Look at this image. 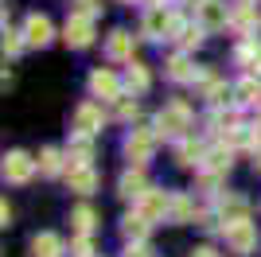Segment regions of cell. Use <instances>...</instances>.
I'll list each match as a JSON object with an SVG mask.
<instances>
[{
  "label": "cell",
  "mask_w": 261,
  "mask_h": 257,
  "mask_svg": "<svg viewBox=\"0 0 261 257\" xmlns=\"http://www.w3.org/2000/svg\"><path fill=\"white\" fill-rule=\"evenodd\" d=\"M187 128H191V113H187V106H179V101H172V106H164L160 113H156V133H160V137H184Z\"/></svg>",
  "instance_id": "6da1fadb"
},
{
  "label": "cell",
  "mask_w": 261,
  "mask_h": 257,
  "mask_svg": "<svg viewBox=\"0 0 261 257\" xmlns=\"http://www.w3.org/2000/svg\"><path fill=\"white\" fill-rule=\"evenodd\" d=\"M226 246L234 253H250L257 246V226L250 218H238V222H226Z\"/></svg>",
  "instance_id": "7a4b0ae2"
},
{
  "label": "cell",
  "mask_w": 261,
  "mask_h": 257,
  "mask_svg": "<svg viewBox=\"0 0 261 257\" xmlns=\"http://www.w3.org/2000/svg\"><path fill=\"white\" fill-rule=\"evenodd\" d=\"M39 168V160H32L28 152H8L4 156V179L8 183H28Z\"/></svg>",
  "instance_id": "3957f363"
},
{
  "label": "cell",
  "mask_w": 261,
  "mask_h": 257,
  "mask_svg": "<svg viewBox=\"0 0 261 257\" xmlns=\"http://www.w3.org/2000/svg\"><path fill=\"white\" fill-rule=\"evenodd\" d=\"M141 28H144V35H148V39H164V35L175 28V16L164 8V4H152V8L144 12V23H141Z\"/></svg>",
  "instance_id": "277c9868"
},
{
  "label": "cell",
  "mask_w": 261,
  "mask_h": 257,
  "mask_svg": "<svg viewBox=\"0 0 261 257\" xmlns=\"http://www.w3.org/2000/svg\"><path fill=\"white\" fill-rule=\"evenodd\" d=\"M156 137H160V133H152V128H133V137L125 140V152H129V160L144 164V160H148V156L156 152Z\"/></svg>",
  "instance_id": "5b68a950"
},
{
  "label": "cell",
  "mask_w": 261,
  "mask_h": 257,
  "mask_svg": "<svg viewBox=\"0 0 261 257\" xmlns=\"http://www.w3.org/2000/svg\"><path fill=\"white\" fill-rule=\"evenodd\" d=\"M63 35H66V43L70 47H90L94 43V16H70L66 20V28H63Z\"/></svg>",
  "instance_id": "8992f818"
},
{
  "label": "cell",
  "mask_w": 261,
  "mask_h": 257,
  "mask_svg": "<svg viewBox=\"0 0 261 257\" xmlns=\"http://www.w3.org/2000/svg\"><path fill=\"white\" fill-rule=\"evenodd\" d=\"M137 211H141L148 222H156V218H164V214L172 211V195H164V191H156V187H148V191L137 199Z\"/></svg>",
  "instance_id": "52a82bcc"
},
{
  "label": "cell",
  "mask_w": 261,
  "mask_h": 257,
  "mask_svg": "<svg viewBox=\"0 0 261 257\" xmlns=\"http://www.w3.org/2000/svg\"><path fill=\"white\" fill-rule=\"evenodd\" d=\"M230 16H234V12H230L222 0H203V4H199V23H203L207 32H222L230 23Z\"/></svg>",
  "instance_id": "ba28073f"
},
{
  "label": "cell",
  "mask_w": 261,
  "mask_h": 257,
  "mask_svg": "<svg viewBox=\"0 0 261 257\" xmlns=\"http://www.w3.org/2000/svg\"><path fill=\"white\" fill-rule=\"evenodd\" d=\"M66 183H70V191L90 195L98 187V171L90 168V164H66Z\"/></svg>",
  "instance_id": "9c48e42d"
},
{
  "label": "cell",
  "mask_w": 261,
  "mask_h": 257,
  "mask_svg": "<svg viewBox=\"0 0 261 257\" xmlns=\"http://www.w3.org/2000/svg\"><path fill=\"white\" fill-rule=\"evenodd\" d=\"M51 20L47 16H28V23H23V39L32 43V47H47L51 43Z\"/></svg>",
  "instance_id": "30bf717a"
},
{
  "label": "cell",
  "mask_w": 261,
  "mask_h": 257,
  "mask_svg": "<svg viewBox=\"0 0 261 257\" xmlns=\"http://www.w3.org/2000/svg\"><path fill=\"white\" fill-rule=\"evenodd\" d=\"M101 109L94 106V101H86V106H78V113H74V133H86V137H94L101 128Z\"/></svg>",
  "instance_id": "8fae6325"
},
{
  "label": "cell",
  "mask_w": 261,
  "mask_h": 257,
  "mask_svg": "<svg viewBox=\"0 0 261 257\" xmlns=\"http://www.w3.org/2000/svg\"><path fill=\"white\" fill-rule=\"evenodd\" d=\"M90 94L109 97V101H113V97L121 94V86H117V78L109 74V70H94V74H90Z\"/></svg>",
  "instance_id": "7c38bea8"
},
{
  "label": "cell",
  "mask_w": 261,
  "mask_h": 257,
  "mask_svg": "<svg viewBox=\"0 0 261 257\" xmlns=\"http://www.w3.org/2000/svg\"><path fill=\"white\" fill-rule=\"evenodd\" d=\"M246 214H250L246 199H238V195H226V199H218V218H222V222H238V218H246Z\"/></svg>",
  "instance_id": "4fadbf2b"
},
{
  "label": "cell",
  "mask_w": 261,
  "mask_h": 257,
  "mask_svg": "<svg viewBox=\"0 0 261 257\" xmlns=\"http://www.w3.org/2000/svg\"><path fill=\"white\" fill-rule=\"evenodd\" d=\"M106 55L109 59H133V35L129 32H113L106 43Z\"/></svg>",
  "instance_id": "5bb4252c"
},
{
  "label": "cell",
  "mask_w": 261,
  "mask_h": 257,
  "mask_svg": "<svg viewBox=\"0 0 261 257\" xmlns=\"http://www.w3.org/2000/svg\"><path fill=\"white\" fill-rule=\"evenodd\" d=\"M32 253L35 257H63V238L59 234H39L32 242Z\"/></svg>",
  "instance_id": "9a60e30c"
},
{
  "label": "cell",
  "mask_w": 261,
  "mask_h": 257,
  "mask_svg": "<svg viewBox=\"0 0 261 257\" xmlns=\"http://www.w3.org/2000/svg\"><path fill=\"white\" fill-rule=\"evenodd\" d=\"M168 78H175V82H195L199 70L191 66V59H187V55H175L172 63H168Z\"/></svg>",
  "instance_id": "2e32d148"
},
{
  "label": "cell",
  "mask_w": 261,
  "mask_h": 257,
  "mask_svg": "<svg viewBox=\"0 0 261 257\" xmlns=\"http://www.w3.org/2000/svg\"><path fill=\"white\" fill-rule=\"evenodd\" d=\"M168 214H172V222H195L199 211H195V203H191V195H175Z\"/></svg>",
  "instance_id": "e0dca14e"
},
{
  "label": "cell",
  "mask_w": 261,
  "mask_h": 257,
  "mask_svg": "<svg viewBox=\"0 0 261 257\" xmlns=\"http://www.w3.org/2000/svg\"><path fill=\"white\" fill-rule=\"evenodd\" d=\"M66 156H70V164H90V156H94V144H90V137H86V133H78V137L70 140Z\"/></svg>",
  "instance_id": "ac0fdd59"
},
{
  "label": "cell",
  "mask_w": 261,
  "mask_h": 257,
  "mask_svg": "<svg viewBox=\"0 0 261 257\" xmlns=\"http://www.w3.org/2000/svg\"><path fill=\"white\" fill-rule=\"evenodd\" d=\"M144 191H148V183H144L141 171H125V175H121V195H125V199H141Z\"/></svg>",
  "instance_id": "d6986e66"
},
{
  "label": "cell",
  "mask_w": 261,
  "mask_h": 257,
  "mask_svg": "<svg viewBox=\"0 0 261 257\" xmlns=\"http://www.w3.org/2000/svg\"><path fill=\"white\" fill-rule=\"evenodd\" d=\"M175 39L184 43V47H195L199 39H203V32H207V28H203V23H184V20H175Z\"/></svg>",
  "instance_id": "ffe728a7"
},
{
  "label": "cell",
  "mask_w": 261,
  "mask_h": 257,
  "mask_svg": "<svg viewBox=\"0 0 261 257\" xmlns=\"http://www.w3.org/2000/svg\"><path fill=\"white\" fill-rule=\"evenodd\" d=\"M121 234L129 238V242H141V238L148 234V218H144L141 211H137V214H129V218L121 222Z\"/></svg>",
  "instance_id": "44dd1931"
},
{
  "label": "cell",
  "mask_w": 261,
  "mask_h": 257,
  "mask_svg": "<svg viewBox=\"0 0 261 257\" xmlns=\"http://www.w3.org/2000/svg\"><path fill=\"white\" fill-rule=\"evenodd\" d=\"M230 23H234L242 35H253V32H257V12H253L250 4H242V8L230 16Z\"/></svg>",
  "instance_id": "7402d4cb"
},
{
  "label": "cell",
  "mask_w": 261,
  "mask_h": 257,
  "mask_svg": "<svg viewBox=\"0 0 261 257\" xmlns=\"http://www.w3.org/2000/svg\"><path fill=\"white\" fill-rule=\"evenodd\" d=\"M125 82H129L133 94H144V90H148V70H144L141 63H133V59H129V74H125Z\"/></svg>",
  "instance_id": "603a6c76"
},
{
  "label": "cell",
  "mask_w": 261,
  "mask_h": 257,
  "mask_svg": "<svg viewBox=\"0 0 261 257\" xmlns=\"http://www.w3.org/2000/svg\"><path fill=\"white\" fill-rule=\"evenodd\" d=\"M39 171H43V175H59V171H63V152L59 148H43L39 152Z\"/></svg>",
  "instance_id": "cb8c5ba5"
},
{
  "label": "cell",
  "mask_w": 261,
  "mask_h": 257,
  "mask_svg": "<svg viewBox=\"0 0 261 257\" xmlns=\"http://www.w3.org/2000/svg\"><path fill=\"white\" fill-rule=\"evenodd\" d=\"M203 168H207V171H218V175H222V171H230V148L207 152V156H203Z\"/></svg>",
  "instance_id": "d4e9b609"
},
{
  "label": "cell",
  "mask_w": 261,
  "mask_h": 257,
  "mask_svg": "<svg viewBox=\"0 0 261 257\" xmlns=\"http://www.w3.org/2000/svg\"><path fill=\"white\" fill-rule=\"evenodd\" d=\"M253 137H257V133H253L250 125H234V128H230V137H226V144H230V148H250Z\"/></svg>",
  "instance_id": "484cf974"
},
{
  "label": "cell",
  "mask_w": 261,
  "mask_h": 257,
  "mask_svg": "<svg viewBox=\"0 0 261 257\" xmlns=\"http://www.w3.org/2000/svg\"><path fill=\"white\" fill-rule=\"evenodd\" d=\"M234 90H238V101H242V106H257V101H261V86L253 82V78H246V82H238V86H234Z\"/></svg>",
  "instance_id": "4316f807"
},
{
  "label": "cell",
  "mask_w": 261,
  "mask_h": 257,
  "mask_svg": "<svg viewBox=\"0 0 261 257\" xmlns=\"http://www.w3.org/2000/svg\"><path fill=\"white\" fill-rule=\"evenodd\" d=\"M70 222H74L78 234H90V230H94V211H90V207H78V211L70 214Z\"/></svg>",
  "instance_id": "83f0119b"
},
{
  "label": "cell",
  "mask_w": 261,
  "mask_h": 257,
  "mask_svg": "<svg viewBox=\"0 0 261 257\" xmlns=\"http://www.w3.org/2000/svg\"><path fill=\"white\" fill-rule=\"evenodd\" d=\"M203 156H207V152H203L199 140H184V144H179V160L184 164H195V160H203Z\"/></svg>",
  "instance_id": "f1b7e54d"
},
{
  "label": "cell",
  "mask_w": 261,
  "mask_h": 257,
  "mask_svg": "<svg viewBox=\"0 0 261 257\" xmlns=\"http://www.w3.org/2000/svg\"><path fill=\"white\" fill-rule=\"evenodd\" d=\"M238 94V90H230V86H222V82H215L207 90V97H211V106H230V97Z\"/></svg>",
  "instance_id": "f546056e"
},
{
  "label": "cell",
  "mask_w": 261,
  "mask_h": 257,
  "mask_svg": "<svg viewBox=\"0 0 261 257\" xmlns=\"http://www.w3.org/2000/svg\"><path fill=\"white\" fill-rule=\"evenodd\" d=\"M113 101H117V117H137V97H125V94H117L113 97Z\"/></svg>",
  "instance_id": "4dcf8cb0"
},
{
  "label": "cell",
  "mask_w": 261,
  "mask_h": 257,
  "mask_svg": "<svg viewBox=\"0 0 261 257\" xmlns=\"http://www.w3.org/2000/svg\"><path fill=\"white\" fill-rule=\"evenodd\" d=\"M23 43H28V39H20L16 32H4V55H16V51L23 47Z\"/></svg>",
  "instance_id": "1f68e13d"
},
{
  "label": "cell",
  "mask_w": 261,
  "mask_h": 257,
  "mask_svg": "<svg viewBox=\"0 0 261 257\" xmlns=\"http://www.w3.org/2000/svg\"><path fill=\"white\" fill-rule=\"evenodd\" d=\"M78 12H82V16H98L101 4H98V0H78Z\"/></svg>",
  "instance_id": "d6a6232c"
},
{
  "label": "cell",
  "mask_w": 261,
  "mask_h": 257,
  "mask_svg": "<svg viewBox=\"0 0 261 257\" xmlns=\"http://www.w3.org/2000/svg\"><path fill=\"white\" fill-rule=\"evenodd\" d=\"M74 257H94V249H90L86 238H78V242H74Z\"/></svg>",
  "instance_id": "836d02e7"
},
{
  "label": "cell",
  "mask_w": 261,
  "mask_h": 257,
  "mask_svg": "<svg viewBox=\"0 0 261 257\" xmlns=\"http://www.w3.org/2000/svg\"><path fill=\"white\" fill-rule=\"evenodd\" d=\"M125 257H148V249H144V246H141V242H133V246H129V249H125Z\"/></svg>",
  "instance_id": "e575fe53"
},
{
  "label": "cell",
  "mask_w": 261,
  "mask_h": 257,
  "mask_svg": "<svg viewBox=\"0 0 261 257\" xmlns=\"http://www.w3.org/2000/svg\"><path fill=\"white\" fill-rule=\"evenodd\" d=\"M191 257H218V253L211 246H203V249H191Z\"/></svg>",
  "instance_id": "d590c367"
},
{
  "label": "cell",
  "mask_w": 261,
  "mask_h": 257,
  "mask_svg": "<svg viewBox=\"0 0 261 257\" xmlns=\"http://www.w3.org/2000/svg\"><path fill=\"white\" fill-rule=\"evenodd\" d=\"M253 168L261 171V148H257V144H253Z\"/></svg>",
  "instance_id": "8d00e7d4"
},
{
  "label": "cell",
  "mask_w": 261,
  "mask_h": 257,
  "mask_svg": "<svg viewBox=\"0 0 261 257\" xmlns=\"http://www.w3.org/2000/svg\"><path fill=\"white\" fill-rule=\"evenodd\" d=\"M187 4H203V0H187Z\"/></svg>",
  "instance_id": "74e56055"
},
{
  "label": "cell",
  "mask_w": 261,
  "mask_h": 257,
  "mask_svg": "<svg viewBox=\"0 0 261 257\" xmlns=\"http://www.w3.org/2000/svg\"><path fill=\"white\" fill-rule=\"evenodd\" d=\"M242 4H257V0H242Z\"/></svg>",
  "instance_id": "f35d334b"
},
{
  "label": "cell",
  "mask_w": 261,
  "mask_h": 257,
  "mask_svg": "<svg viewBox=\"0 0 261 257\" xmlns=\"http://www.w3.org/2000/svg\"><path fill=\"white\" fill-rule=\"evenodd\" d=\"M148 4H160V0H148Z\"/></svg>",
  "instance_id": "ab89813d"
}]
</instances>
